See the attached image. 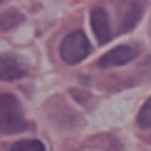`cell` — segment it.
Masks as SVG:
<instances>
[{"instance_id":"6da1fadb","label":"cell","mask_w":151,"mask_h":151,"mask_svg":"<svg viewBox=\"0 0 151 151\" xmlns=\"http://www.w3.org/2000/svg\"><path fill=\"white\" fill-rule=\"evenodd\" d=\"M59 54L65 63H79L90 54V43H88V36L83 34L81 29H75L70 32L68 36L61 41L59 45Z\"/></svg>"},{"instance_id":"7a4b0ae2","label":"cell","mask_w":151,"mask_h":151,"mask_svg":"<svg viewBox=\"0 0 151 151\" xmlns=\"http://www.w3.org/2000/svg\"><path fill=\"white\" fill-rule=\"evenodd\" d=\"M138 57L135 45H117L113 50H108L104 57L97 61V68H115V65H126Z\"/></svg>"},{"instance_id":"3957f363","label":"cell","mask_w":151,"mask_h":151,"mask_svg":"<svg viewBox=\"0 0 151 151\" xmlns=\"http://www.w3.org/2000/svg\"><path fill=\"white\" fill-rule=\"evenodd\" d=\"M90 25H93V32L99 43H108L111 36H113V29H111V16L104 7H95L90 12Z\"/></svg>"},{"instance_id":"277c9868","label":"cell","mask_w":151,"mask_h":151,"mask_svg":"<svg viewBox=\"0 0 151 151\" xmlns=\"http://www.w3.org/2000/svg\"><path fill=\"white\" fill-rule=\"evenodd\" d=\"M25 72H27V68L14 54L0 57V79L2 81H16L20 77H25Z\"/></svg>"},{"instance_id":"5b68a950","label":"cell","mask_w":151,"mask_h":151,"mask_svg":"<svg viewBox=\"0 0 151 151\" xmlns=\"http://www.w3.org/2000/svg\"><path fill=\"white\" fill-rule=\"evenodd\" d=\"M29 124L23 117V113H12V115H0V133L5 135H12V133H20L27 131Z\"/></svg>"},{"instance_id":"8992f818","label":"cell","mask_w":151,"mask_h":151,"mask_svg":"<svg viewBox=\"0 0 151 151\" xmlns=\"http://www.w3.org/2000/svg\"><path fill=\"white\" fill-rule=\"evenodd\" d=\"M20 113V101L14 95H0V115Z\"/></svg>"},{"instance_id":"52a82bcc","label":"cell","mask_w":151,"mask_h":151,"mask_svg":"<svg viewBox=\"0 0 151 151\" xmlns=\"http://www.w3.org/2000/svg\"><path fill=\"white\" fill-rule=\"evenodd\" d=\"M20 23H23V14H18V12L0 14V32H7V29H12V27H18Z\"/></svg>"},{"instance_id":"ba28073f","label":"cell","mask_w":151,"mask_h":151,"mask_svg":"<svg viewBox=\"0 0 151 151\" xmlns=\"http://www.w3.org/2000/svg\"><path fill=\"white\" fill-rule=\"evenodd\" d=\"M140 18H142V5H131L129 7V16H126V20L122 23V29L124 32L133 29V25H135Z\"/></svg>"},{"instance_id":"9c48e42d","label":"cell","mask_w":151,"mask_h":151,"mask_svg":"<svg viewBox=\"0 0 151 151\" xmlns=\"http://www.w3.org/2000/svg\"><path fill=\"white\" fill-rule=\"evenodd\" d=\"M9 151H45V147H43V142H38V140H20V142H16Z\"/></svg>"},{"instance_id":"30bf717a","label":"cell","mask_w":151,"mask_h":151,"mask_svg":"<svg viewBox=\"0 0 151 151\" xmlns=\"http://www.w3.org/2000/svg\"><path fill=\"white\" fill-rule=\"evenodd\" d=\"M138 126L140 129H151V97L145 101V106L138 113Z\"/></svg>"}]
</instances>
